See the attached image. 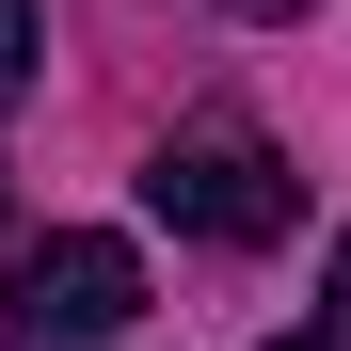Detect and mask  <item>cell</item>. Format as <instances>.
I'll return each instance as SVG.
<instances>
[{"instance_id":"6da1fadb","label":"cell","mask_w":351,"mask_h":351,"mask_svg":"<svg viewBox=\"0 0 351 351\" xmlns=\"http://www.w3.org/2000/svg\"><path fill=\"white\" fill-rule=\"evenodd\" d=\"M144 208L176 223V240H208V256H271L287 223H304V176H287V144L256 128L240 96H208V112H176V128H160Z\"/></svg>"},{"instance_id":"7a4b0ae2","label":"cell","mask_w":351,"mask_h":351,"mask_svg":"<svg viewBox=\"0 0 351 351\" xmlns=\"http://www.w3.org/2000/svg\"><path fill=\"white\" fill-rule=\"evenodd\" d=\"M144 319V256L112 223H48L16 256V304H0V351H112Z\"/></svg>"},{"instance_id":"3957f363","label":"cell","mask_w":351,"mask_h":351,"mask_svg":"<svg viewBox=\"0 0 351 351\" xmlns=\"http://www.w3.org/2000/svg\"><path fill=\"white\" fill-rule=\"evenodd\" d=\"M32 64H48V16H32V0H0V112L32 96Z\"/></svg>"},{"instance_id":"277c9868","label":"cell","mask_w":351,"mask_h":351,"mask_svg":"<svg viewBox=\"0 0 351 351\" xmlns=\"http://www.w3.org/2000/svg\"><path fill=\"white\" fill-rule=\"evenodd\" d=\"M271 351H351V319H304V335H271Z\"/></svg>"},{"instance_id":"5b68a950","label":"cell","mask_w":351,"mask_h":351,"mask_svg":"<svg viewBox=\"0 0 351 351\" xmlns=\"http://www.w3.org/2000/svg\"><path fill=\"white\" fill-rule=\"evenodd\" d=\"M319 319H351V240H335V304H319Z\"/></svg>"},{"instance_id":"8992f818","label":"cell","mask_w":351,"mask_h":351,"mask_svg":"<svg viewBox=\"0 0 351 351\" xmlns=\"http://www.w3.org/2000/svg\"><path fill=\"white\" fill-rule=\"evenodd\" d=\"M223 16H304V0H223Z\"/></svg>"}]
</instances>
